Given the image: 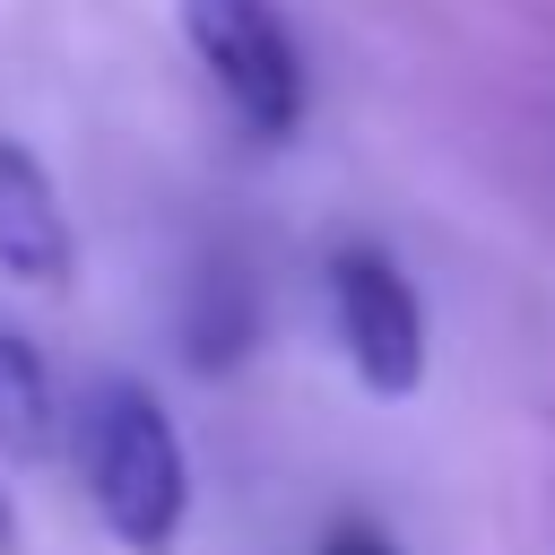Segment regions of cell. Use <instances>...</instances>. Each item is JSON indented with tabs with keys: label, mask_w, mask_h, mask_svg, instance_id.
Returning <instances> with one entry per match:
<instances>
[{
	"label": "cell",
	"mask_w": 555,
	"mask_h": 555,
	"mask_svg": "<svg viewBox=\"0 0 555 555\" xmlns=\"http://www.w3.org/2000/svg\"><path fill=\"white\" fill-rule=\"evenodd\" d=\"M312 555H399V538H390V529H373V520H338Z\"/></svg>",
	"instance_id": "7"
},
{
	"label": "cell",
	"mask_w": 555,
	"mask_h": 555,
	"mask_svg": "<svg viewBox=\"0 0 555 555\" xmlns=\"http://www.w3.org/2000/svg\"><path fill=\"white\" fill-rule=\"evenodd\" d=\"M330 330H338V356L356 364V382L373 399H416L425 390L434 330H425V295L399 278L390 251H373V243L330 251Z\"/></svg>",
	"instance_id": "3"
},
{
	"label": "cell",
	"mask_w": 555,
	"mask_h": 555,
	"mask_svg": "<svg viewBox=\"0 0 555 555\" xmlns=\"http://www.w3.org/2000/svg\"><path fill=\"white\" fill-rule=\"evenodd\" d=\"M78 468H87V494H95L104 529L130 555H165L182 538V520H191V460H182V434H173L156 390L104 373L78 399Z\"/></svg>",
	"instance_id": "1"
},
{
	"label": "cell",
	"mask_w": 555,
	"mask_h": 555,
	"mask_svg": "<svg viewBox=\"0 0 555 555\" xmlns=\"http://www.w3.org/2000/svg\"><path fill=\"white\" fill-rule=\"evenodd\" d=\"M17 512H9V494H0V555H17V529H9Z\"/></svg>",
	"instance_id": "8"
},
{
	"label": "cell",
	"mask_w": 555,
	"mask_h": 555,
	"mask_svg": "<svg viewBox=\"0 0 555 555\" xmlns=\"http://www.w3.org/2000/svg\"><path fill=\"white\" fill-rule=\"evenodd\" d=\"M251 347H260V286L234 260H208L191 286V312H182V356H191V373H234Z\"/></svg>",
	"instance_id": "5"
},
{
	"label": "cell",
	"mask_w": 555,
	"mask_h": 555,
	"mask_svg": "<svg viewBox=\"0 0 555 555\" xmlns=\"http://www.w3.org/2000/svg\"><path fill=\"white\" fill-rule=\"evenodd\" d=\"M0 269L35 295H61L78 278L69 208H61V191H52V173L26 139H0Z\"/></svg>",
	"instance_id": "4"
},
{
	"label": "cell",
	"mask_w": 555,
	"mask_h": 555,
	"mask_svg": "<svg viewBox=\"0 0 555 555\" xmlns=\"http://www.w3.org/2000/svg\"><path fill=\"white\" fill-rule=\"evenodd\" d=\"M182 17V43L191 61L208 69V87L225 95V113L286 147L304 130V104H312V78H304V43H295V17L278 0H173Z\"/></svg>",
	"instance_id": "2"
},
{
	"label": "cell",
	"mask_w": 555,
	"mask_h": 555,
	"mask_svg": "<svg viewBox=\"0 0 555 555\" xmlns=\"http://www.w3.org/2000/svg\"><path fill=\"white\" fill-rule=\"evenodd\" d=\"M61 451V382L26 330H0V460H52Z\"/></svg>",
	"instance_id": "6"
}]
</instances>
